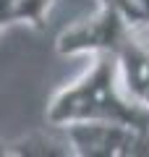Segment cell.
Listing matches in <instances>:
<instances>
[{
    "mask_svg": "<svg viewBox=\"0 0 149 157\" xmlns=\"http://www.w3.org/2000/svg\"><path fill=\"white\" fill-rule=\"evenodd\" d=\"M50 126L68 123H123L131 128L149 131V107L131 97L123 86L120 60L115 52H92L89 68L55 92L47 105Z\"/></svg>",
    "mask_w": 149,
    "mask_h": 157,
    "instance_id": "1",
    "label": "cell"
},
{
    "mask_svg": "<svg viewBox=\"0 0 149 157\" xmlns=\"http://www.w3.org/2000/svg\"><path fill=\"white\" fill-rule=\"evenodd\" d=\"M131 18L113 3H102L97 16L66 29L58 37L60 55H92V52H118L120 42L126 39Z\"/></svg>",
    "mask_w": 149,
    "mask_h": 157,
    "instance_id": "3",
    "label": "cell"
},
{
    "mask_svg": "<svg viewBox=\"0 0 149 157\" xmlns=\"http://www.w3.org/2000/svg\"><path fill=\"white\" fill-rule=\"evenodd\" d=\"M66 131L78 157H128L149 155V131L131 128L123 123H68L58 126Z\"/></svg>",
    "mask_w": 149,
    "mask_h": 157,
    "instance_id": "2",
    "label": "cell"
}]
</instances>
